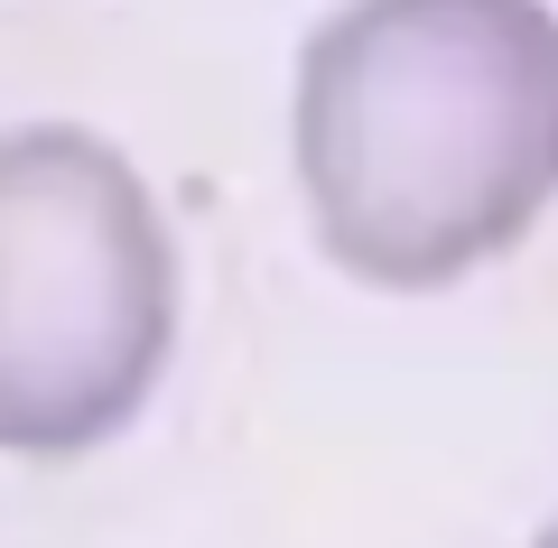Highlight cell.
<instances>
[{"instance_id":"cell-3","label":"cell","mask_w":558,"mask_h":548,"mask_svg":"<svg viewBox=\"0 0 558 548\" xmlns=\"http://www.w3.org/2000/svg\"><path fill=\"white\" fill-rule=\"evenodd\" d=\"M531 548H558V521H549V529H539V539H531Z\"/></svg>"},{"instance_id":"cell-2","label":"cell","mask_w":558,"mask_h":548,"mask_svg":"<svg viewBox=\"0 0 558 548\" xmlns=\"http://www.w3.org/2000/svg\"><path fill=\"white\" fill-rule=\"evenodd\" d=\"M178 363V233L121 139L0 131V455L112 447Z\"/></svg>"},{"instance_id":"cell-1","label":"cell","mask_w":558,"mask_h":548,"mask_svg":"<svg viewBox=\"0 0 558 548\" xmlns=\"http://www.w3.org/2000/svg\"><path fill=\"white\" fill-rule=\"evenodd\" d=\"M289 168L344 279L428 297L558 205L549 0H336L299 47Z\"/></svg>"}]
</instances>
